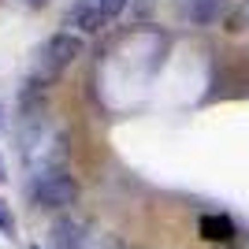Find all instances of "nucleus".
Returning <instances> with one entry per match:
<instances>
[{
	"label": "nucleus",
	"instance_id": "f257e3e1",
	"mask_svg": "<svg viewBox=\"0 0 249 249\" xmlns=\"http://www.w3.org/2000/svg\"><path fill=\"white\" fill-rule=\"evenodd\" d=\"M74 56H82V37L71 30H60L52 34L49 41L41 45V52H37V71H34V82H52L56 74L67 67V63L74 60Z\"/></svg>",
	"mask_w": 249,
	"mask_h": 249
},
{
	"label": "nucleus",
	"instance_id": "1a4fd4ad",
	"mask_svg": "<svg viewBox=\"0 0 249 249\" xmlns=\"http://www.w3.org/2000/svg\"><path fill=\"white\" fill-rule=\"evenodd\" d=\"M4 178H8V171H4V160H0V182H4Z\"/></svg>",
	"mask_w": 249,
	"mask_h": 249
},
{
	"label": "nucleus",
	"instance_id": "39448f33",
	"mask_svg": "<svg viewBox=\"0 0 249 249\" xmlns=\"http://www.w3.org/2000/svg\"><path fill=\"white\" fill-rule=\"evenodd\" d=\"M223 11H227V0H186V19L197 26L223 19Z\"/></svg>",
	"mask_w": 249,
	"mask_h": 249
},
{
	"label": "nucleus",
	"instance_id": "20e7f679",
	"mask_svg": "<svg viewBox=\"0 0 249 249\" xmlns=\"http://www.w3.org/2000/svg\"><path fill=\"white\" fill-rule=\"evenodd\" d=\"M104 11H101V0H78L71 11H67V19H63V26H74L78 34H93L104 26Z\"/></svg>",
	"mask_w": 249,
	"mask_h": 249
},
{
	"label": "nucleus",
	"instance_id": "7ed1b4c3",
	"mask_svg": "<svg viewBox=\"0 0 249 249\" xmlns=\"http://www.w3.org/2000/svg\"><path fill=\"white\" fill-rule=\"evenodd\" d=\"M49 238H52L56 249H97L101 234H89V227L78 223V219H56L52 231H49Z\"/></svg>",
	"mask_w": 249,
	"mask_h": 249
},
{
	"label": "nucleus",
	"instance_id": "423d86ee",
	"mask_svg": "<svg viewBox=\"0 0 249 249\" xmlns=\"http://www.w3.org/2000/svg\"><path fill=\"white\" fill-rule=\"evenodd\" d=\"M201 234L212 238V242H231V238H234V223H231V216L216 212V216H205V219H201Z\"/></svg>",
	"mask_w": 249,
	"mask_h": 249
},
{
	"label": "nucleus",
	"instance_id": "6e6552de",
	"mask_svg": "<svg viewBox=\"0 0 249 249\" xmlns=\"http://www.w3.org/2000/svg\"><path fill=\"white\" fill-rule=\"evenodd\" d=\"M126 8V0H101V11H104V19H115L119 11Z\"/></svg>",
	"mask_w": 249,
	"mask_h": 249
},
{
	"label": "nucleus",
	"instance_id": "9d476101",
	"mask_svg": "<svg viewBox=\"0 0 249 249\" xmlns=\"http://www.w3.org/2000/svg\"><path fill=\"white\" fill-rule=\"evenodd\" d=\"M34 249H41V246H34Z\"/></svg>",
	"mask_w": 249,
	"mask_h": 249
},
{
	"label": "nucleus",
	"instance_id": "0eeeda50",
	"mask_svg": "<svg viewBox=\"0 0 249 249\" xmlns=\"http://www.w3.org/2000/svg\"><path fill=\"white\" fill-rule=\"evenodd\" d=\"M0 234H4V238L15 234V216H11V208L4 205V201H0Z\"/></svg>",
	"mask_w": 249,
	"mask_h": 249
},
{
	"label": "nucleus",
	"instance_id": "f03ea898",
	"mask_svg": "<svg viewBox=\"0 0 249 249\" xmlns=\"http://www.w3.org/2000/svg\"><path fill=\"white\" fill-rule=\"evenodd\" d=\"M34 201L41 208H52V212H63L78 201V182H74L67 171H41L34 178Z\"/></svg>",
	"mask_w": 249,
	"mask_h": 249
}]
</instances>
